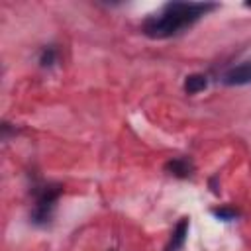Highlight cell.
I'll use <instances>...</instances> for the list:
<instances>
[{
	"label": "cell",
	"mask_w": 251,
	"mask_h": 251,
	"mask_svg": "<svg viewBox=\"0 0 251 251\" xmlns=\"http://www.w3.org/2000/svg\"><path fill=\"white\" fill-rule=\"evenodd\" d=\"M206 84H208V80H206V76L200 75V73L188 75V76L184 78V90H186V94H198L200 90L206 88Z\"/></svg>",
	"instance_id": "cell-6"
},
{
	"label": "cell",
	"mask_w": 251,
	"mask_h": 251,
	"mask_svg": "<svg viewBox=\"0 0 251 251\" xmlns=\"http://www.w3.org/2000/svg\"><path fill=\"white\" fill-rule=\"evenodd\" d=\"M224 84L227 86H243V84H251V61H243L235 67H231L224 76H222Z\"/></svg>",
	"instance_id": "cell-3"
},
{
	"label": "cell",
	"mask_w": 251,
	"mask_h": 251,
	"mask_svg": "<svg viewBox=\"0 0 251 251\" xmlns=\"http://www.w3.org/2000/svg\"><path fill=\"white\" fill-rule=\"evenodd\" d=\"M186 235H188V218H180L171 233V239H169L165 251H180L186 241Z\"/></svg>",
	"instance_id": "cell-4"
},
{
	"label": "cell",
	"mask_w": 251,
	"mask_h": 251,
	"mask_svg": "<svg viewBox=\"0 0 251 251\" xmlns=\"http://www.w3.org/2000/svg\"><path fill=\"white\" fill-rule=\"evenodd\" d=\"M55 63H57V49H55L53 45L43 47V51H41V55H39V65H41L43 69H49V67H53Z\"/></svg>",
	"instance_id": "cell-7"
},
{
	"label": "cell",
	"mask_w": 251,
	"mask_h": 251,
	"mask_svg": "<svg viewBox=\"0 0 251 251\" xmlns=\"http://www.w3.org/2000/svg\"><path fill=\"white\" fill-rule=\"evenodd\" d=\"M212 214L216 216V218H220V220H224V222H231V220H235L237 218V210L235 208H231V206H222V208H214L212 210Z\"/></svg>",
	"instance_id": "cell-8"
},
{
	"label": "cell",
	"mask_w": 251,
	"mask_h": 251,
	"mask_svg": "<svg viewBox=\"0 0 251 251\" xmlns=\"http://www.w3.org/2000/svg\"><path fill=\"white\" fill-rule=\"evenodd\" d=\"M63 188L59 184H47L39 190L37 194V200H35V208L31 212V222L37 224V226H43L51 220L53 216V208H55V202L57 198L61 196Z\"/></svg>",
	"instance_id": "cell-2"
},
{
	"label": "cell",
	"mask_w": 251,
	"mask_h": 251,
	"mask_svg": "<svg viewBox=\"0 0 251 251\" xmlns=\"http://www.w3.org/2000/svg\"><path fill=\"white\" fill-rule=\"evenodd\" d=\"M216 8L218 6L212 2H169L159 14L149 16L141 24V31L153 39H167L190 27L194 22Z\"/></svg>",
	"instance_id": "cell-1"
},
{
	"label": "cell",
	"mask_w": 251,
	"mask_h": 251,
	"mask_svg": "<svg viewBox=\"0 0 251 251\" xmlns=\"http://www.w3.org/2000/svg\"><path fill=\"white\" fill-rule=\"evenodd\" d=\"M165 171L173 176H178V178H186L192 175V165L182 159V157H176V159H171L165 163Z\"/></svg>",
	"instance_id": "cell-5"
}]
</instances>
